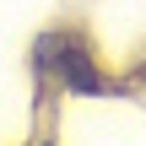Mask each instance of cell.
<instances>
[{
  "instance_id": "obj_1",
  "label": "cell",
  "mask_w": 146,
  "mask_h": 146,
  "mask_svg": "<svg viewBox=\"0 0 146 146\" xmlns=\"http://www.w3.org/2000/svg\"><path fill=\"white\" fill-rule=\"evenodd\" d=\"M54 65H60V76L76 87V92H98V70L87 65V54L81 49H70V43H60V54H54Z\"/></svg>"
}]
</instances>
